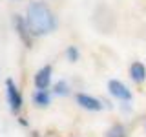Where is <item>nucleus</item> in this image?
<instances>
[{
  "label": "nucleus",
  "mask_w": 146,
  "mask_h": 137,
  "mask_svg": "<svg viewBox=\"0 0 146 137\" xmlns=\"http://www.w3.org/2000/svg\"><path fill=\"white\" fill-rule=\"evenodd\" d=\"M26 22H27V27H29V33L36 37L51 33L57 27V18L44 2H31L27 6Z\"/></svg>",
  "instance_id": "f257e3e1"
},
{
  "label": "nucleus",
  "mask_w": 146,
  "mask_h": 137,
  "mask_svg": "<svg viewBox=\"0 0 146 137\" xmlns=\"http://www.w3.org/2000/svg\"><path fill=\"white\" fill-rule=\"evenodd\" d=\"M6 93H7V102H9L11 112H18L20 106H22V95H20V91H18L17 84L13 82V79L6 80Z\"/></svg>",
  "instance_id": "f03ea898"
},
{
  "label": "nucleus",
  "mask_w": 146,
  "mask_h": 137,
  "mask_svg": "<svg viewBox=\"0 0 146 137\" xmlns=\"http://www.w3.org/2000/svg\"><path fill=\"white\" fill-rule=\"evenodd\" d=\"M108 90H110V93L119 100H130L131 99V91L117 79H111L108 82Z\"/></svg>",
  "instance_id": "7ed1b4c3"
},
{
  "label": "nucleus",
  "mask_w": 146,
  "mask_h": 137,
  "mask_svg": "<svg viewBox=\"0 0 146 137\" xmlns=\"http://www.w3.org/2000/svg\"><path fill=\"white\" fill-rule=\"evenodd\" d=\"M51 66H44V68H40L38 71H36V75H35V86H36V90H48V86H49V82H51Z\"/></svg>",
  "instance_id": "20e7f679"
},
{
  "label": "nucleus",
  "mask_w": 146,
  "mask_h": 137,
  "mask_svg": "<svg viewBox=\"0 0 146 137\" xmlns=\"http://www.w3.org/2000/svg\"><path fill=\"white\" fill-rule=\"evenodd\" d=\"M77 102L84 110H90V112H99V110H102V102H100L99 99L91 97V95H86V93L77 95Z\"/></svg>",
  "instance_id": "39448f33"
},
{
  "label": "nucleus",
  "mask_w": 146,
  "mask_h": 137,
  "mask_svg": "<svg viewBox=\"0 0 146 137\" xmlns=\"http://www.w3.org/2000/svg\"><path fill=\"white\" fill-rule=\"evenodd\" d=\"M130 77L135 82H144V79H146L144 64H141V62H133V64H131V66H130Z\"/></svg>",
  "instance_id": "423d86ee"
},
{
  "label": "nucleus",
  "mask_w": 146,
  "mask_h": 137,
  "mask_svg": "<svg viewBox=\"0 0 146 137\" xmlns=\"http://www.w3.org/2000/svg\"><path fill=\"white\" fill-rule=\"evenodd\" d=\"M33 100H35V104H38V106H48V104H49L48 90H36L35 95H33Z\"/></svg>",
  "instance_id": "0eeeda50"
},
{
  "label": "nucleus",
  "mask_w": 146,
  "mask_h": 137,
  "mask_svg": "<svg viewBox=\"0 0 146 137\" xmlns=\"http://www.w3.org/2000/svg\"><path fill=\"white\" fill-rule=\"evenodd\" d=\"M106 137H126V130L122 124H113L111 128L108 130Z\"/></svg>",
  "instance_id": "6e6552de"
},
{
  "label": "nucleus",
  "mask_w": 146,
  "mask_h": 137,
  "mask_svg": "<svg viewBox=\"0 0 146 137\" xmlns=\"http://www.w3.org/2000/svg\"><path fill=\"white\" fill-rule=\"evenodd\" d=\"M68 90L70 88H68V84L64 80H58L57 84H55V93L57 95H68Z\"/></svg>",
  "instance_id": "1a4fd4ad"
},
{
  "label": "nucleus",
  "mask_w": 146,
  "mask_h": 137,
  "mask_svg": "<svg viewBox=\"0 0 146 137\" xmlns=\"http://www.w3.org/2000/svg\"><path fill=\"white\" fill-rule=\"evenodd\" d=\"M66 55H68V61H71V62L79 61V49H77L75 46H70V48L66 49Z\"/></svg>",
  "instance_id": "9d476101"
}]
</instances>
